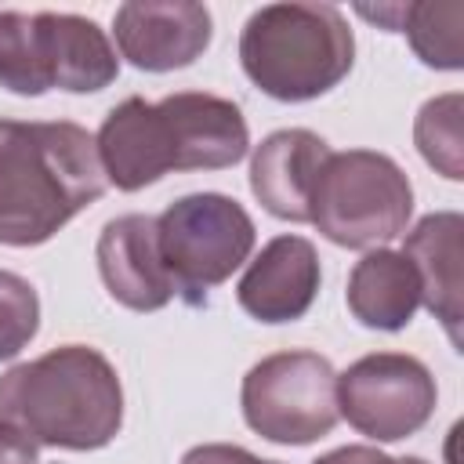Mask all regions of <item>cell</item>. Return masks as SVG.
<instances>
[{
    "instance_id": "cell-1",
    "label": "cell",
    "mask_w": 464,
    "mask_h": 464,
    "mask_svg": "<svg viewBox=\"0 0 464 464\" xmlns=\"http://www.w3.org/2000/svg\"><path fill=\"white\" fill-rule=\"evenodd\" d=\"M94 149L105 181L138 192L170 170L236 167L250 152V127L236 102L210 91H174L160 102L130 94L109 109Z\"/></svg>"
},
{
    "instance_id": "cell-2",
    "label": "cell",
    "mask_w": 464,
    "mask_h": 464,
    "mask_svg": "<svg viewBox=\"0 0 464 464\" xmlns=\"http://www.w3.org/2000/svg\"><path fill=\"white\" fill-rule=\"evenodd\" d=\"M94 134L72 120H0V243L40 246L105 196Z\"/></svg>"
},
{
    "instance_id": "cell-3",
    "label": "cell",
    "mask_w": 464,
    "mask_h": 464,
    "mask_svg": "<svg viewBox=\"0 0 464 464\" xmlns=\"http://www.w3.org/2000/svg\"><path fill=\"white\" fill-rule=\"evenodd\" d=\"M0 424L36 446L102 450L123 428V384L91 344H58L0 373Z\"/></svg>"
},
{
    "instance_id": "cell-4",
    "label": "cell",
    "mask_w": 464,
    "mask_h": 464,
    "mask_svg": "<svg viewBox=\"0 0 464 464\" xmlns=\"http://www.w3.org/2000/svg\"><path fill=\"white\" fill-rule=\"evenodd\" d=\"M355 62V36L341 7L283 0L257 7L239 33L246 80L276 102H312L330 94Z\"/></svg>"
},
{
    "instance_id": "cell-5",
    "label": "cell",
    "mask_w": 464,
    "mask_h": 464,
    "mask_svg": "<svg viewBox=\"0 0 464 464\" xmlns=\"http://www.w3.org/2000/svg\"><path fill=\"white\" fill-rule=\"evenodd\" d=\"M413 185L406 170L373 149L330 152L308 203V221L337 246L373 250L406 232Z\"/></svg>"
},
{
    "instance_id": "cell-6",
    "label": "cell",
    "mask_w": 464,
    "mask_h": 464,
    "mask_svg": "<svg viewBox=\"0 0 464 464\" xmlns=\"http://www.w3.org/2000/svg\"><path fill=\"white\" fill-rule=\"evenodd\" d=\"M160 254L174 297L199 308L243 261H250L257 228L239 199L225 192H192L156 218Z\"/></svg>"
},
{
    "instance_id": "cell-7",
    "label": "cell",
    "mask_w": 464,
    "mask_h": 464,
    "mask_svg": "<svg viewBox=\"0 0 464 464\" xmlns=\"http://www.w3.org/2000/svg\"><path fill=\"white\" fill-rule=\"evenodd\" d=\"M243 420L276 446H308L334 431L337 370L319 352H276L254 362L239 388Z\"/></svg>"
},
{
    "instance_id": "cell-8",
    "label": "cell",
    "mask_w": 464,
    "mask_h": 464,
    "mask_svg": "<svg viewBox=\"0 0 464 464\" xmlns=\"http://www.w3.org/2000/svg\"><path fill=\"white\" fill-rule=\"evenodd\" d=\"M439 402L431 370L406 352H373L337 373V413L373 442L417 435Z\"/></svg>"
},
{
    "instance_id": "cell-9",
    "label": "cell",
    "mask_w": 464,
    "mask_h": 464,
    "mask_svg": "<svg viewBox=\"0 0 464 464\" xmlns=\"http://www.w3.org/2000/svg\"><path fill=\"white\" fill-rule=\"evenodd\" d=\"M112 36L134 69L174 72L210 47L214 18L196 0H130L116 7Z\"/></svg>"
},
{
    "instance_id": "cell-10",
    "label": "cell",
    "mask_w": 464,
    "mask_h": 464,
    "mask_svg": "<svg viewBox=\"0 0 464 464\" xmlns=\"http://www.w3.org/2000/svg\"><path fill=\"white\" fill-rule=\"evenodd\" d=\"M98 272L112 301L130 312H160L174 297V283L167 276L156 218L152 214H120L105 221L98 246Z\"/></svg>"
},
{
    "instance_id": "cell-11",
    "label": "cell",
    "mask_w": 464,
    "mask_h": 464,
    "mask_svg": "<svg viewBox=\"0 0 464 464\" xmlns=\"http://www.w3.org/2000/svg\"><path fill=\"white\" fill-rule=\"evenodd\" d=\"M319 283L323 272L312 239L286 232L268 239L246 265L243 279L236 283V301L257 323H294L312 308Z\"/></svg>"
},
{
    "instance_id": "cell-12",
    "label": "cell",
    "mask_w": 464,
    "mask_h": 464,
    "mask_svg": "<svg viewBox=\"0 0 464 464\" xmlns=\"http://www.w3.org/2000/svg\"><path fill=\"white\" fill-rule=\"evenodd\" d=\"M402 257L417 272L420 304L442 323L453 348H460L464 319V218L457 210L424 214L410 232H402Z\"/></svg>"
},
{
    "instance_id": "cell-13",
    "label": "cell",
    "mask_w": 464,
    "mask_h": 464,
    "mask_svg": "<svg viewBox=\"0 0 464 464\" xmlns=\"http://www.w3.org/2000/svg\"><path fill=\"white\" fill-rule=\"evenodd\" d=\"M334 149L308 127L272 130L250 152V192L279 221H308L315 178Z\"/></svg>"
},
{
    "instance_id": "cell-14",
    "label": "cell",
    "mask_w": 464,
    "mask_h": 464,
    "mask_svg": "<svg viewBox=\"0 0 464 464\" xmlns=\"http://www.w3.org/2000/svg\"><path fill=\"white\" fill-rule=\"evenodd\" d=\"M344 301H348V312L362 326L395 334L410 326L413 312L420 308L417 272L399 250L373 246L352 265Z\"/></svg>"
},
{
    "instance_id": "cell-15",
    "label": "cell",
    "mask_w": 464,
    "mask_h": 464,
    "mask_svg": "<svg viewBox=\"0 0 464 464\" xmlns=\"http://www.w3.org/2000/svg\"><path fill=\"white\" fill-rule=\"evenodd\" d=\"M0 87L22 98L58 87L54 11H0Z\"/></svg>"
},
{
    "instance_id": "cell-16",
    "label": "cell",
    "mask_w": 464,
    "mask_h": 464,
    "mask_svg": "<svg viewBox=\"0 0 464 464\" xmlns=\"http://www.w3.org/2000/svg\"><path fill=\"white\" fill-rule=\"evenodd\" d=\"M362 18L388 25V33H406L413 54L431 69H464V4L460 0H420V4H384V7H355Z\"/></svg>"
},
{
    "instance_id": "cell-17",
    "label": "cell",
    "mask_w": 464,
    "mask_h": 464,
    "mask_svg": "<svg viewBox=\"0 0 464 464\" xmlns=\"http://www.w3.org/2000/svg\"><path fill=\"white\" fill-rule=\"evenodd\" d=\"M460 105L464 98L457 91L428 98L413 120V141L428 167H435L442 178L460 181L464 178V145H460Z\"/></svg>"
},
{
    "instance_id": "cell-18",
    "label": "cell",
    "mask_w": 464,
    "mask_h": 464,
    "mask_svg": "<svg viewBox=\"0 0 464 464\" xmlns=\"http://www.w3.org/2000/svg\"><path fill=\"white\" fill-rule=\"evenodd\" d=\"M40 330V297L18 272L0 268V362L14 359Z\"/></svg>"
},
{
    "instance_id": "cell-19",
    "label": "cell",
    "mask_w": 464,
    "mask_h": 464,
    "mask_svg": "<svg viewBox=\"0 0 464 464\" xmlns=\"http://www.w3.org/2000/svg\"><path fill=\"white\" fill-rule=\"evenodd\" d=\"M181 464H279V460H261L257 453L232 442H203V446H192L181 457Z\"/></svg>"
},
{
    "instance_id": "cell-20",
    "label": "cell",
    "mask_w": 464,
    "mask_h": 464,
    "mask_svg": "<svg viewBox=\"0 0 464 464\" xmlns=\"http://www.w3.org/2000/svg\"><path fill=\"white\" fill-rule=\"evenodd\" d=\"M36 442H29L22 431L11 424H0V464H40L36 460Z\"/></svg>"
},
{
    "instance_id": "cell-21",
    "label": "cell",
    "mask_w": 464,
    "mask_h": 464,
    "mask_svg": "<svg viewBox=\"0 0 464 464\" xmlns=\"http://www.w3.org/2000/svg\"><path fill=\"white\" fill-rule=\"evenodd\" d=\"M312 464H399V457H388L377 446H341V450L323 453Z\"/></svg>"
},
{
    "instance_id": "cell-22",
    "label": "cell",
    "mask_w": 464,
    "mask_h": 464,
    "mask_svg": "<svg viewBox=\"0 0 464 464\" xmlns=\"http://www.w3.org/2000/svg\"><path fill=\"white\" fill-rule=\"evenodd\" d=\"M399 464H428L424 457H399Z\"/></svg>"
}]
</instances>
